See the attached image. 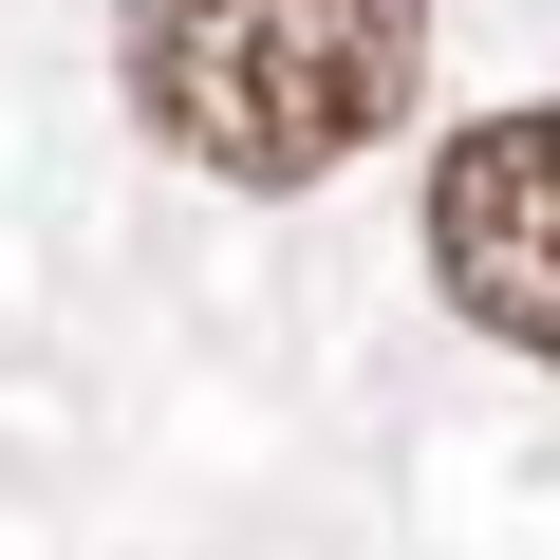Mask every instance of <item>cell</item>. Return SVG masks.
<instances>
[{"mask_svg": "<svg viewBox=\"0 0 560 560\" xmlns=\"http://www.w3.org/2000/svg\"><path fill=\"white\" fill-rule=\"evenodd\" d=\"M113 75H131V113L187 168L318 187V168H355L411 113L430 0H113Z\"/></svg>", "mask_w": 560, "mask_h": 560, "instance_id": "obj_1", "label": "cell"}, {"mask_svg": "<svg viewBox=\"0 0 560 560\" xmlns=\"http://www.w3.org/2000/svg\"><path fill=\"white\" fill-rule=\"evenodd\" d=\"M430 280H448L467 337H504V355L560 374V94L448 131V168H430Z\"/></svg>", "mask_w": 560, "mask_h": 560, "instance_id": "obj_2", "label": "cell"}]
</instances>
